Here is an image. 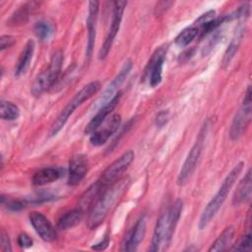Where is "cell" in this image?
<instances>
[{
	"mask_svg": "<svg viewBox=\"0 0 252 252\" xmlns=\"http://www.w3.org/2000/svg\"><path fill=\"white\" fill-rule=\"evenodd\" d=\"M133 67V63L131 60H126L123 64V66L121 67L119 73L117 74V76L111 81V83L107 86V88L105 89V91L103 92V94L97 98V100L93 104V109L94 110H98L100 107H102L103 105H105L108 101H110L115 94H117V90L118 88L121 86V84L124 82V80L126 79V77L128 76V74L130 73L131 69Z\"/></svg>",
	"mask_w": 252,
	"mask_h": 252,
	"instance_id": "obj_10",
	"label": "cell"
},
{
	"mask_svg": "<svg viewBox=\"0 0 252 252\" xmlns=\"http://www.w3.org/2000/svg\"><path fill=\"white\" fill-rule=\"evenodd\" d=\"M7 208H8L10 211L18 212V211L22 210L23 208H25V202H23V201H19V200L11 201V202L7 203Z\"/></svg>",
	"mask_w": 252,
	"mask_h": 252,
	"instance_id": "obj_33",
	"label": "cell"
},
{
	"mask_svg": "<svg viewBox=\"0 0 252 252\" xmlns=\"http://www.w3.org/2000/svg\"><path fill=\"white\" fill-rule=\"evenodd\" d=\"M30 221L42 240L51 242L56 238V231L44 215L38 212H32L30 215Z\"/></svg>",
	"mask_w": 252,
	"mask_h": 252,
	"instance_id": "obj_13",
	"label": "cell"
},
{
	"mask_svg": "<svg viewBox=\"0 0 252 252\" xmlns=\"http://www.w3.org/2000/svg\"><path fill=\"white\" fill-rule=\"evenodd\" d=\"M63 63V53L56 51L50 60L46 70L41 72L34 80L32 87V94L35 96L40 95L43 92L52 87L57 81Z\"/></svg>",
	"mask_w": 252,
	"mask_h": 252,
	"instance_id": "obj_5",
	"label": "cell"
},
{
	"mask_svg": "<svg viewBox=\"0 0 252 252\" xmlns=\"http://www.w3.org/2000/svg\"><path fill=\"white\" fill-rule=\"evenodd\" d=\"M243 165L244 163L242 161L238 162L226 175L220 187L219 188V191L216 193V195L213 197V199L208 203L207 207L204 209L198 223L199 229H204L210 223V221L214 219V217L217 215L218 211L225 201L226 196L228 195L231 187L233 186L239 174L241 173Z\"/></svg>",
	"mask_w": 252,
	"mask_h": 252,
	"instance_id": "obj_3",
	"label": "cell"
},
{
	"mask_svg": "<svg viewBox=\"0 0 252 252\" xmlns=\"http://www.w3.org/2000/svg\"><path fill=\"white\" fill-rule=\"evenodd\" d=\"M146 220L144 217L140 218L132 230L129 232L128 237L125 238L121 250L123 251H135L139 244L144 239L146 234Z\"/></svg>",
	"mask_w": 252,
	"mask_h": 252,
	"instance_id": "obj_17",
	"label": "cell"
},
{
	"mask_svg": "<svg viewBox=\"0 0 252 252\" xmlns=\"http://www.w3.org/2000/svg\"><path fill=\"white\" fill-rule=\"evenodd\" d=\"M98 8H99V2L91 1L89 3V16L87 19V28H88V40H87V49H86L87 58H90L92 56L94 46Z\"/></svg>",
	"mask_w": 252,
	"mask_h": 252,
	"instance_id": "obj_15",
	"label": "cell"
},
{
	"mask_svg": "<svg viewBox=\"0 0 252 252\" xmlns=\"http://www.w3.org/2000/svg\"><path fill=\"white\" fill-rule=\"evenodd\" d=\"M0 243H1V250L2 251H5V252L12 251V247H11V243H10L8 233L4 229H2L1 233H0Z\"/></svg>",
	"mask_w": 252,
	"mask_h": 252,
	"instance_id": "obj_29",
	"label": "cell"
},
{
	"mask_svg": "<svg viewBox=\"0 0 252 252\" xmlns=\"http://www.w3.org/2000/svg\"><path fill=\"white\" fill-rule=\"evenodd\" d=\"M243 32H244V29L242 28L241 25H239L237 27V29L235 30V32H234V35L227 47V49L225 50L224 52V55H223V58H222V66L225 67L227 66L230 61L233 59L238 47H239V44L241 42V39L243 37Z\"/></svg>",
	"mask_w": 252,
	"mask_h": 252,
	"instance_id": "obj_23",
	"label": "cell"
},
{
	"mask_svg": "<svg viewBox=\"0 0 252 252\" xmlns=\"http://www.w3.org/2000/svg\"><path fill=\"white\" fill-rule=\"evenodd\" d=\"M84 217V211L82 209H75L62 215L57 222V227L62 230L72 228L79 224Z\"/></svg>",
	"mask_w": 252,
	"mask_h": 252,
	"instance_id": "obj_20",
	"label": "cell"
},
{
	"mask_svg": "<svg viewBox=\"0 0 252 252\" xmlns=\"http://www.w3.org/2000/svg\"><path fill=\"white\" fill-rule=\"evenodd\" d=\"M234 232H235V229L232 225L225 227L224 230L219 235V237L212 244L209 251L210 252H212V251L213 252H220V251L221 252V251L226 250L233 239Z\"/></svg>",
	"mask_w": 252,
	"mask_h": 252,
	"instance_id": "obj_22",
	"label": "cell"
},
{
	"mask_svg": "<svg viewBox=\"0 0 252 252\" xmlns=\"http://www.w3.org/2000/svg\"><path fill=\"white\" fill-rule=\"evenodd\" d=\"M250 118H251V89L249 86L245 93L242 105L238 109V111L235 113V116L230 126L229 136L231 140H237L242 135V133L245 131V128L247 127L250 121Z\"/></svg>",
	"mask_w": 252,
	"mask_h": 252,
	"instance_id": "obj_8",
	"label": "cell"
},
{
	"mask_svg": "<svg viewBox=\"0 0 252 252\" xmlns=\"http://www.w3.org/2000/svg\"><path fill=\"white\" fill-rule=\"evenodd\" d=\"M183 202L177 199L170 208L166 209L158 219L154 230L150 251H164L169 245L173 236L175 227L181 216Z\"/></svg>",
	"mask_w": 252,
	"mask_h": 252,
	"instance_id": "obj_2",
	"label": "cell"
},
{
	"mask_svg": "<svg viewBox=\"0 0 252 252\" xmlns=\"http://www.w3.org/2000/svg\"><path fill=\"white\" fill-rule=\"evenodd\" d=\"M121 123V116L119 114H113L105 123L102 129H97L94 131L91 137L90 142L93 146L98 147L107 142L111 135H113L119 128Z\"/></svg>",
	"mask_w": 252,
	"mask_h": 252,
	"instance_id": "obj_14",
	"label": "cell"
},
{
	"mask_svg": "<svg viewBox=\"0 0 252 252\" xmlns=\"http://www.w3.org/2000/svg\"><path fill=\"white\" fill-rule=\"evenodd\" d=\"M20 115L19 107L11 101L2 100L0 103V116L4 120H15Z\"/></svg>",
	"mask_w": 252,
	"mask_h": 252,
	"instance_id": "obj_25",
	"label": "cell"
},
{
	"mask_svg": "<svg viewBox=\"0 0 252 252\" xmlns=\"http://www.w3.org/2000/svg\"><path fill=\"white\" fill-rule=\"evenodd\" d=\"M34 52V41L30 39L28 40L27 44L25 45L22 53L20 54V57L18 59L16 68H15V76H21L24 74L27 69L30 66V63L32 61V55Z\"/></svg>",
	"mask_w": 252,
	"mask_h": 252,
	"instance_id": "obj_19",
	"label": "cell"
},
{
	"mask_svg": "<svg viewBox=\"0 0 252 252\" xmlns=\"http://www.w3.org/2000/svg\"><path fill=\"white\" fill-rule=\"evenodd\" d=\"M134 158L135 154L132 150L123 153L117 159H115L104 169L97 181L104 187H107L108 185L116 182L132 163Z\"/></svg>",
	"mask_w": 252,
	"mask_h": 252,
	"instance_id": "obj_7",
	"label": "cell"
},
{
	"mask_svg": "<svg viewBox=\"0 0 252 252\" xmlns=\"http://www.w3.org/2000/svg\"><path fill=\"white\" fill-rule=\"evenodd\" d=\"M251 243H252V239H251V234L247 233L245 234L240 240L239 242L233 246L231 248V250H236V251H250L251 250Z\"/></svg>",
	"mask_w": 252,
	"mask_h": 252,
	"instance_id": "obj_28",
	"label": "cell"
},
{
	"mask_svg": "<svg viewBox=\"0 0 252 252\" xmlns=\"http://www.w3.org/2000/svg\"><path fill=\"white\" fill-rule=\"evenodd\" d=\"M99 89H100V83L98 81H93L88 85L84 86L59 113V115L57 116V118L55 119V121L51 126L49 136L50 137L55 136L64 127L67 120L73 114L75 109L78 106H80L84 101H86L87 99L92 97L94 94H96Z\"/></svg>",
	"mask_w": 252,
	"mask_h": 252,
	"instance_id": "obj_4",
	"label": "cell"
},
{
	"mask_svg": "<svg viewBox=\"0 0 252 252\" xmlns=\"http://www.w3.org/2000/svg\"><path fill=\"white\" fill-rule=\"evenodd\" d=\"M108 243H109V238H108V236H105V238L103 240H101L100 242H98V243L94 244V246H92V249L103 250V249H105L107 247Z\"/></svg>",
	"mask_w": 252,
	"mask_h": 252,
	"instance_id": "obj_34",
	"label": "cell"
},
{
	"mask_svg": "<svg viewBox=\"0 0 252 252\" xmlns=\"http://www.w3.org/2000/svg\"><path fill=\"white\" fill-rule=\"evenodd\" d=\"M34 31L38 38L41 40H48L54 33V26L46 21H39L34 26Z\"/></svg>",
	"mask_w": 252,
	"mask_h": 252,
	"instance_id": "obj_26",
	"label": "cell"
},
{
	"mask_svg": "<svg viewBox=\"0 0 252 252\" xmlns=\"http://www.w3.org/2000/svg\"><path fill=\"white\" fill-rule=\"evenodd\" d=\"M18 244L22 248L31 247L32 245V239L29 234H27L25 232H22L18 236Z\"/></svg>",
	"mask_w": 252,
	"mask_h": 252,
	"instance_id": "obj_30",
	"label": "cell"
},
{
	"mask_svg": "<svg viewBox=\"0 0 252 252\" xmlns=\"http://www.w3.org/2000/svg\"><path fill=\"white\" fill-rule=\"evenodd\" d=\"M251 181H252L251 170L249 169L246 172L245 176L239 181V183L235 189V192H234V195L232 198V204L234 206H238V205L242 204L243 202H246L250 198L251 187H252Z\"/></svg>",
	"mask_w": 252,
	"mask_h": 252,
	"instance_id": "obj_18",
	"label": "cell"
},
{
	"mask_svg": "<svg viewBox=\"0 0 252 252\" xmlns=\"http://www.w3.org/2000/svg\"><path fill=\"white\" fill-rule=\"evenodd\" d=\"M120 97H121V92H118L110 101H108L105 105H103L102 107H100L97 110L96 114L92 118V120L86 126L85 134L92 135L94 131H96L99 128V126H101V124L103 123L106 116L108 114H110V112L115 108V106L119 102Z\"/></svg>",
	"mask_w": 252,
	"mask_h": 252,
	"instance_id": "obj_16",
	"label": "cell"
},
{
	"mask_svg": "<svg viewBox=\"0 0 252 252\" xmlns=\"http://www.w3.org/2000/svg\"><path fill=\"white\" fill-rule=\"evenodd\" d=\"M166 51H167V45H162L158 47L153 54L148 64L146 74L148 75L149 83L153 88L157 87L161 82L162 67L165 60Z\"/></svg>",
	"mask_w": 252,
	"mask_h": 252,
	"instance_id": "obj_11",
	"label": "cell"
},
{
	"mask_svg": "<svg viewBox=\"0 0 252 252\" xmlns=\"http://www.w3.org/2000/svg\"><path fill=\"white\" fill-rule=\"evenodd\" d=\"M89 167L88 158L85 155L77 154L74 155L69 162V174H68V184L70 186L78 185L85 175L87 174Z\"/></svg>",
	"mask_w": 252,
	"mask_h": 252,
	"instance_id": "obj_12",
	"label": "cell"
},
{
	"mask_svg": "<svg viewBox=\"0 0 252 252\" xmlns=\"http://www.w3.org/2000/svg\"><path fill=\"white\" fill-rule=\"evenodd\" d=\"M199 28L192 26L184 29L175 38V44L179 47H185L198 35Z\"/></svg>",
	"mask_w": 252,
	"mask_h": 252,
	"instance_id": "obj_24",
	"label": "cell"
},
{
	"mask_svg": "<svg viewBox=\"0 0 252 252\" xmlns=\"http://www.w3.org/2000/svg\"><path fill=\"white\" fill-rule=\"evenodd\" d=\"M207 124H205L203 126V128L201 129L199 136L195 142V144L193 145V147L191 148L190 152L187 155V158L184 160V163L180 169V172L177 176V184L179 186H183L184 184H186L188 182V180L190 179V177L192 176L197 163L199 161L200 156L202 154V150L204 147V142H205V138H206V134H207Z\"/></svg>",
	"mask_w": 252,
	"mask_h": 252,
	"instance_id": "obj_6",
	"label": "cell"
},
{
	"mask_svg": "<svg viewBox=\"0 0 252 252\" xmlns=\"http://www.w3.org/2000/svg\"><path fill=\"white\" fill-rule=\"evenodd\" d=\"M168 121V112L167 111H160L156 117V125L158 127L164 126Z\"/></svg>",
	"mask_w": 252,
	"mask_h": 252,
	"instance_id": "obj_32",
	"label": "cell"
},
{
	"mask_svg": "<svg viewBox=\"0 0 252 252\" xmlns=\"http://www.w3.org/2000/svg\"><path fill=\"white\" fill-rule=\"evenodd\" d=\"M128 186L129 179L122 178L103 189L90 210L87 221L89 228L94 229L97 227L105 220L111 209L127 190Z\"/></svg>",
	"mask_w": 252,
	"mask_h": 252,
	"instance_id": "obj_1",
	"label": "cell"
},
{
	"mask_svg": "<svg viewBox=\"0 0 252 252\" xmlns=\"http://www.w3.org/2000/svg\"><path fill=\"white\" fill-rule=\"evenodd\" d=\"M30 8H31V4H25L22 7H20V9H18L11 17L10 19V23L14 24V25H23L28 21L29 18V14H30Z\"/></svg>",
	"mask_w": 252,
	"mask_h": 252,
	"instance_id": "obj_27",
	"label": "cell"
},
{
	"mask_svg": "<svg viewBox=\"0 0 252 252\" xmlns=\"http://www.w3.org/2000/svg\"><path fill=\"white\" fill-rule=\"evenodd\" d=\"M15 42V38L11 35H2L0 38V49L3 51L6 48L11 47Z\"/></svg>",
	"mask_w": 252,
	"mask_h": 252,
	"instance_id": "obj_31",
	"label": "cell"
},
{
	"mask_svg": "<svg viewBox=\"0 0 252 252\" xmlns=\"http://www.w3.org/2000/svg\"><path fill=\"white\" fill-rule=\"evenodd\" d=\"M60 177V171L54 167H45L36 171L32 177L35 186H42L56 181Z\"/></svg>",
	"mask_w": 252,
	"mask_h": 252,
	"instance_id": "obj_21",
	"label": "cell"
},
{
	"mask_svg": "<svg viewBox=\"0 0 252 252\" xmlns=\"http://www.w3.org/2000/svg\"><path fill=\"white\" fill-rule=\"evenodd\" d=\"M127 5L126 1H115L113 2V14H112V22H111V26L109 28V31L107 32V35L105 37V40L99 50L98 53V58L100 60H103L106 58V56L108 55L110 48L112 46V43L114 41V38L119 31L120 28V24L122 21V17H123V12L124 9Z\"/></svg>",
	"mask_w": 252,
	"mask_h": 252,
	"instance_id": "obj_9",
	"label": "cell"
}]
</instances>
